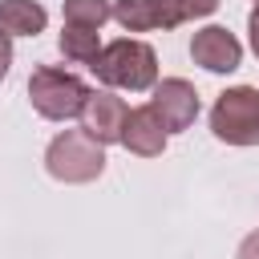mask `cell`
I'll use <instances>...</instances> for the list:
<instances>
[{
  "mask_svg": "<svg viewBox=\"0 0 259 259\" xmlns=\"http://www.w3.org/2000/svg\"><path fill=\"white\" fill-rule=\"evenodd\" d=\"M45 170L57 182H93L105 170V150L81 130H65L45 150Z\"/></svg>",
  "mask_w": 259,
  "mask_h": 259,
  "instance_id": "3",
  "label": "cell"
},
{
  "mask_svg": "<svg viewBox=\"0 0 259 259\" xmlns=\"http://www.w3.org/2000/svg\"><path fill=\"white\" fill-rule=\"evenodd\" d=\"M219 8V0H178V12L182 20H198V16H210Z\"/></svg>",
  "mask_w": 259,
  "mask_h": 259,
  "instance_id": "13",
  "label": "cell"
},
{
  "mask_svg": "<svg viewBox=\"0 0 259 259\" xmlns=\"http://www.w3.org/2000/svg\"><path fill=\"white\" fill-rule=\"evenodd\" d=\"M8 69H12V36L0 28V81L8 77Z\"/></svg>",
  "mask_w": 259,
  "mask_h": 259,
  "instance_id": "14",
  "label": "cell"
},
{
  "mask_svg": "<svg viewBox=\"0 0 259 259\" xmlns=\"http://www.w3.org/2000/svg\"><path fill=\"white\" fill-rule=\"evenodd\" d=\"M125 113L130 109L117 93H89V101L81 109V134L93 138L97 146H113V142H121Z\"/></svg>",
  "mask_w": 259,
  "mask_h": 259,
  "instance_id": "6",
  "label": "cell"
},
{
  "mask_svg": "<svg viewBox=\"0 0 259 259\" xmlns=\"http://www.w3.org/2000/svg\"><path fill=\"white\" fill-rule=\"evenodd\" d=\"M28 101H32V109L40 117L69 121V117H81V109L89 101V85L77 73H65L57 65H40L28 77Z\"/></svg>",
  "mask_w": 259,
  "mask_h": 259,
  "instance_id": "2",
  "label": "cell"
},
{
  "mask_svg": "<svg viewBox=\"0 0 259 259\" xmlns=\"http://www.w3.org/2000/svg\"><path fill=\"white\" fill-rule=\"evenodd\" d=\"M247 32H251V49H255V57H259V4H255V12L247 16Z\"/></svg>",
  "mask_w": 259,
  "mask_h": 259,
  "instance_id": "15",
  "label": "cell"
},
{
  "mask_svg": "<svg viewBox=\"0 0 259 259\" xmlns=\"http://www.w3.org/2000/svg\"><path fill=\"white\" fill-rule=\"evenodd\" d=\"M93 73H97V81H105L113 89L142 93V89L158 85V53L146 40L121 36V40H113V45L101 49V57L93 61Z\"/></svg>",
  "mask_w": 259,
  "mask_h": 259,
  "instance_id": "1",
  "label": "cell"
},
{
  "mask_svg": "<svg viewBox=\"0 0 259 259\" xmlns=\"http://www.w3.org/2000/svg\"><path fill=\"white\" fill-rule=\"evenodd\" d=\"M121 146L138 158H158L166 150V125L158 121V113L150 105H138L125 113V125H121Z\"/></svg>",
  "mask_w": 259,
  "mask_h": 259,
  "instance_id": "9",
  "label": "cell"
},
{
  "mask_svg": "<svg viewBox=\"0 0 259 259\" xmlns=\"http://www.w3.org/2000/svg\"><path fill=\"white\" fill-rule=\"evenodd\" d=\"M113 20L125 32H150V28L182 24V12H178V0H117Z\"/></svg>",
  "mask_w": 259,
  "mask_h": 259,
  "instance_id": "8",
  "label": "cell"
},
{
  "mask_svg": "<svg viewBox=\"0 0 259 259\" xmlns=\"http://www.w3.org/2000/svg\"><path fill=\"white\" fill-rule=\"evenodd\" d=\"M255 4H259V0H255Z\"/></svg>",
  "mask_w": 259,
  "mask_h": 259,
  "instance_id": "16",
  "label": "cell"
},
{
  "mask_svg": "<svg viewBox=\"0 0 259 259\" xmlns=\"http://www.w3.org/2000/svg\"><path fill=\"white\" fill-rule=\"evenodd\" d=\"M210 130L227 146H259V89L235 85L219 93L210 109Z\"/></svg>",
  "mask_w": 259,
  "mask_h": 259,
  "instance_id": "4",
  "label": "cell"
},
{
  "mask_svg": "<svg viewBox=\"0 0 259 259\" xmlns=\"http://www.w3.org/2000/svg\"><path fill=\"white\" fill-rule=\"evenodd\" d=\"M150 109L158 113V121L166 125V134H182L194 125L198 117V93L190 81L182 77H166L154 85V97H150Z\"/></svg>",
  "mask_w": 259,
  "mask_h": 259,
  "instance_id": "5",
  "label": "cell"
},
{
  "mask_svg": "<svg viewBox=\"0 0 259 259\" xmlns=\"http://www.w3.org/2000/svg\"><path fill=\"white\" fill-rule=\"evenodd\" d=\"M113 16L109 0H65V24L69 28H101Z\"/></svg>",
  "mask_w": 259,
  "mask_h": 259,
  "instance_id": "12",
  "label": "cell"
},
{
  "mask_svg": "<svg viewBox=\"0 0 259 259\" xmlns=\"http://www.w3.org/2000/svg\"><path fill=\"white\" fill-rule=\"evenodd\" d=\"M49 24V12L36 0H0V28L8 36H36Z\"/></svg>",
  "mask_w": 259,
  "mask_h": 259,
  "instance_id": "10",
  "label": "cell"
},
{
  "mask_svg": "<svg viewBox=\"0 0 259 259\" xmlns=\"http://www.w3.org/2000/svg\"><path fill=\"white\" fill-rule=\"evenodd\" d=\"M190 57H194V65H202L206 73H235L239 61H243V45H239L235 32H227L223 24H210V28L194 32Z\"/></svg>",
  "mask_w": 259,
  "mask_h": 259,
  "instance_id": "7",
  "label": "cell"
},
{
  "mask_svg": "<svg viewBox=\"0 0 259 259\" xmlns=\"http://www.w3.org/2000/svg\"><path fill=\"white\" fill-rule=\"evenodd\" d=\"M61 53H65L69 61H77V65H89V69H93V61L101 57L97 28H69V24H65V32H61Z\"/></svg>",
  "mask_w": 259,
  "mask_h": 259,
  "instance_id": "11",
  "label": "cell"
}]
</instances>
